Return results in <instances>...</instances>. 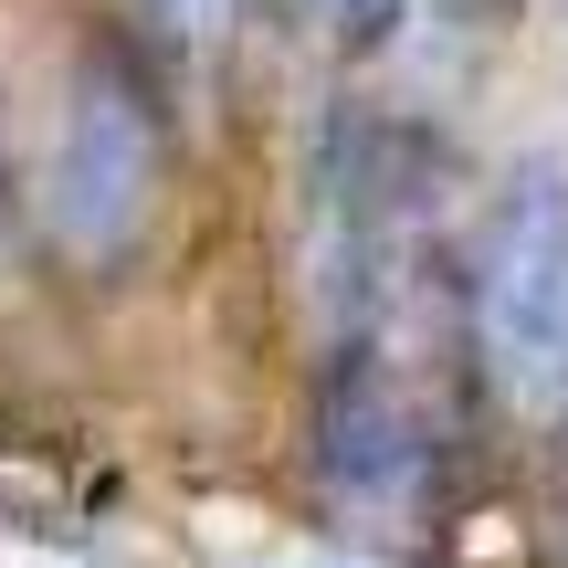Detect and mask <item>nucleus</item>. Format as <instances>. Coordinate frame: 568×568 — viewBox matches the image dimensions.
Segmentation results:
<instances>
[{
  "label": "nucleus",
  "mask_w": 568,
  "mask_h": 568,
  "mask_svg": "<svg viewBox=\"0 0 568 568\" xmlns=\"http://www.w3.org/2000/svg\"><path fill=\"white\" fill-rule=\"evenodd\" d=\"M159 169H169V138H159V105H148L138 63L126 53H84L74 95H63V126H53V159H42V222L74 264H126L159 211Z\"/></svg>",
  "instance_id": "f257e3e1"
},
{
  "label": "nucleus",
  "mask_w": 568,
  "mask_h": 568,
  "mask_svg": "<svg viewBox=\"0 0 568 568\" xmlns=\"http://www.w3.org/2000/svg\"><path fill=\"white\" fill-rule=\"evenodd\" d=\"M474 316H485V358L516 400L558 410L568 400V169H516L485 211V253H474Z\"/></svg>",
  "instance_id": "f03ea898"
},
{
  "label": "nucleus",
  "mask_w": 568,
  "mask_h": 568,
  "mask_svg": "<svg viewBox=\"0 0 568 568\" xmlns=\"http://www.w3.org/2000/svg\"><path fill=\"white\" fill-rule=\"evenodd\" d=\"M389 138L337 105L316 126V159H305V232H295V274H305V305H316L326 347L337 337H368V305L389 284Z\"/></svg>",
  "instance_id": "7ed1b4c3"
},
{
  "label": "nucleus",
  "mask_w": 568,
  "mask_h": 568,
  "mask_svg": "<svg viewBox=\"0 0 568 568\" xmlns=\"http://www.w3.org/2000/svg\"><path fill=\"white\" fill-rule=\"evenodd\" d=\"M316 474L347 495V506H368L389 527V516L422 495V432L400 422V400H389V368L368 337H337L326 347V389H316Z\"/></svg>",
  "instance_id": "20e7f679"
},
{
  "label": "nucleus",
  "mask_w": 568,
  "mask_h": 568,
  "mask_svg": "<svg viewBox=\"0 0 568 568\" xmlns=\"http://www.w3.org/2000/svg\"><path fill=\"white\" fill-rule=\"evenodd\" d=\"M148 21H159L169 42H190V53H222L232 21H243V0H138Z\"/></svg>",
  "instance_id": "39448f33"
},
{
  "label": "nucleus",
  "mask_w": 568,
  "mask_h": 568,
  "mask_svg": "<svg viewBox=\"0 0 568 568\" xmlns=\"http://www.w3.org/2000/svg\"><path fill=\"white\" fill-rule=\"evenodd\" d=\"M316 11H326V32H337L347 53H368V42L400 32V0H316Z\"/></svg>",
  "instance_id": "423d86ee"
}]
</instances>
